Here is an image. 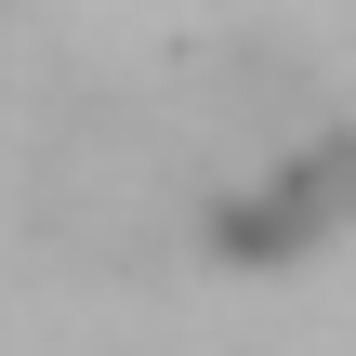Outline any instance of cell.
Segmentation results:
<instances>
[{
    "mask_svg": "<svg viewBox=\"0 0 356 356\" xmlns=\"http://www.w3.org/2000/svg\"><path fill=\"white\" fill-rule=\"evenodd\" d=\"M343 225H356V119H304V132L277 145V172L211 211V251L264 264V251H317V238H343Z\"/></svg>",
    "mask_w": 356,
    "mask_h": 356,
    "instance_id": "2",
    "label": "cell"
},
{
    "mask_svg": "<svg viewBox=\"0 0 356 356\" xmlns=\"http://www.w3.org/2000/svg\"><path fill=\"white\" fill-rule=\"evenodd\" d=\"M40 198H53V238H79V251H159V238L185 225L172 145H145V132H119V119H79Z\"/></svg>",
    "mask_w": 356,
    "mask_h": 356,
    "instance_id": "1",
    "label": "cell"
}]
</instances>
